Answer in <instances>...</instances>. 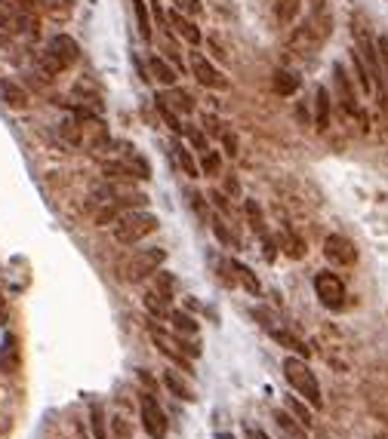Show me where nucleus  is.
I'll return each instance as SVG.
<instances>
[{"instance_id": "obj_27", "label": "nucleus", "mask_w": 388, "mask_h": 439, "mask_svg": "<svg viewBox=\"0 0 388 439\" xmlns=\"http://www.w3.org/2000/svg\"><path fill=\"white\" fill-rule=\"evenodd\" d=\"M274 421L281 424V430L290 436V439H305V430H302V424H296L293 421V415L286 412V409H281V412H274Z\"/></svg>"}, {"instance_id": "obj_21", "label": "nucleus", "mask_w": 388, "mask_h": 439, "mask_svg": "<svg viewBox=\"0 0 388 439\" xmlns=\"http://www.w3.org/2000/svg\"><path fill=\"white\" fill-rule=\"evenodd\" d=\"M90 430H92V439H111V436H108L105 409H102V403H92V406H90Z\"/></svg>"}, {"instance_id": "obj_28", "label": "nucleus", "mask_w": 388, "mask_h": 439, "mask_svg": "<svg viewBox=\"0 0 388 439\" xmlns=\"http://www.w3.org/2000/svg\"><path fill=\"white\" fill-rule=\"evenodd\" d=\"M133 9H136V22H139V34H142V40H151V16H148L145 0H133Z\"/></svg>"}, {"instance_id": "obj_33", "label": "nucleus", "mask_w": 388, "mask_h": 439, "mask_svg": "<svg viewBox=\"0 0 388 439\" xmlns=\"http://www.w3.org/2000/svg\"><path fill=\"white\" fill-rule=\"evenodd\" d=\"M154 277H157V292H161L166 301H170V298H173V289H176V279H173L170 274H163V270H157Z\"/></svg>"}, {"instance_id": "obj_3", "label": "nucleus", "mask_w": 388, "mask_h": 439, "mask_svg": "<svg viewBox=\"0 0 388 439\" xmlns=\"http://www.w3.org/2000/svg\"><path fill=\"white\" fill-rule=\"evenodd\" d=\"M314 295L327 311H342L345 307V283L333 270H318L314 274Z\"/></svg>"}, {"instance_id": "obj_38", "label": "nucleus", "mask_w": 388, "mask_h": 439, "mask_svg": "<svg viewBox=\"0 0 388 439\" xmlns=\"http://www.w3.org/2000/svg\"><path fill=\"white\" fill-rule=\"evenodd\" d=\"M212 233H216V237L222 240V243H228V246H235V237H231V233H228V228H225V221H212Z\"/></svg>"}, {"instance_id": "obj_43", "label": "nucleus", "mask_w": 388, "mask_h": 439, "mask_svg": "<svg viewBox=\"0 0 388 439\" xmlns=\"http://www.w3.org/2000/svg\"><path fill=\"white\" fill-rule=\"evenodd\" d=\"M249 436H253V439H268L262 430H259V427H249Z\"/></svg>"}, {"instance_id": "obj_7", "label": "nucleus", "mask_w": 388, "mask_h": 439, "mask_svg": "<svg viewBox=\"0 0 388 439\" xmlns=\"http://www.w3.org/2000/svg\"><path fill=\"white\" fill-rule=\"evenodd\" d=\"M323 255H327L333 265L348 267V265H355L357 261V249H355V243H351L348 237H342V233H330V237L323 240Z\"/></svg>"}, {"instance_id": "obj_19", "label": "nucleus", "mask_w": 388, "mask_h": 439, "mask_svg": "<svg viewBox=\"0 0 388 439\" xmlns=\"http://www.w3.org/2000/svg\"><path fill=\"white\" fill-rule=\"evenodd\" d=\"M163 387L170 390L173 396H179L182 403H191V399H198V396L191 394V387L185 384V381H182L179 375H176V372H163Z\"/></svg>"}, {"instance_id": "obj_23", "label": "nucleus", "mask_w": 388, "mask_h": 439, "mask_svg": "<svg viewBox=\"0 0 388 439\" xmlns=\"http://www.w3.org/2000/svg\"><path fill=\"white\" fill-rule=\"evenodd\" d=\"M231 270H235V274H237V279H240V283H244L247 292H253V295L262 292V283H259L256 274H253V270H249V267L244 265V261H231Z\"/></svg>"}, {"instance_id": "obj_20", "label": "nucleus", "mask_w": 388, "mask_h": 439, "mask_svg": "<svg viewBox=\"0 0 388 439\" xmlns=\"http://www.w3.org/2000/svg\"><path fill=\"white\" fill-rule=\"evenodd\" d=\"M302 9V0H274V16L281 25H293Z\"/></svg>"}, {"instance_id": "obj_14", "label": "nucleus", "mask_w": 388, "mask_h": 439, "mask_svg": "<svg viewBox=\"0 0 388 439\" xmlns=\"http://www.w3.org/2000/svg\"><path fill=\"white\" fill-rule=\"evenodd\" d=\"M299 87H302V77H299L296 71H290V68H277V71H274V77H271V89L277 92V96L290 99L293 92H299Z\"/></svg>"}, {"instance_id": "obj_22", "label": "nucleus", "mask_w": 388, "mask_h": 439, "mask_svg": "<svg viewBox=\"0 0 388 439\" xmlns=\"http://www.w3.org/2000/svg\"><path fill=\"white\" fill-rule=\"evenodd\" d=\"M145 307H148V313H154V316H161V320H170V301L157 292V289H151V292H145Z\"/></svg>"}, {"instance_id": "obj_34", "label": "nucleus", "mask_w": 388, "mask_h": 439, "mask_svg": "<svg viewBox=\"0 0 388 439\" xmlns=\"http://www.w3.org/2000/svg\"><path fill=\"white\" fill-rule=\"evenodd\" d=\"M111 439H133V430H129L126 418H114V424H111Z\"/></svg>"}, {"instance_id": "obj_12", "label": "nucleus", "mask_w": 388, "mask_h": 439, "mask_svg": "<svg viewBox=\"0 0 388 439\" xmlns=\"http://www.w3.org/2000/svg\"><path fill=\"white\" fill-rule=\"evenodd\" d=\"M268 335H271V338L277 341V344H281V348H286V350H293L296 353V357H302V360H308V348H305V341L302 338H296V335L293 332H286L284 329V326H277V323H271V326H268V329H265Z\"/></svg>"}, {"instance_id": "obj_9", "label": "nucleus", "mask_w": 388, "mask_h": 439, "mask_svg": "<svg viewBox=\"0 0 388 439\" xmlns=\"http://www.w3.org/2000/svg\"><path fill=\"white\" fill-rule=\"evenodd\" d=\"M22 369V348H18V335L6 332L0 341V372L4 375H16Z\"/></svg>"}, {"instance_id": "obj_40", "label": "nucleus", "mask_w": 388, "mask_h": 439, "mask_svg": "<svg viewBox=\"0 0 388 439\" xmlns=\"http://www.w3.org/2000/svg\"><path fill=\"white\" fill-rule=\"evenodd\" d=\"M203 126H207L210 135H219V138L225 133V129H222V120H216V117H203Z\"/></svg>"}, {"instance_id": "obj_42", "label": "nucleus", "mask_w": 388, "mask_h": 439, "mask_svg": "<svg viewBox=\"0 0 388 439\" xmlns=\"http://www.w3.org/2000/svg\"><path fill=\"white\" fill-rule=\"evenodd\" d=\"M6 301H4V295H0V326H6Z\"/></svg>"}, {"instance_id": "obj_37", "label": "nucleus", "mask_w": 388, "mask_h": 439, "mask_svg": "<svg viewBox=\"0 0 388 439\" xmlns=\"http://www.w3.org/2000/svg\"><path fill=\"white\" fill-rule=\"evenodd\" d=\"M376 52H379V62H382V74H385V80H388V37H379Z\"/></svg>"}, {"instance_id": "obj_36", "label": "nucleus", "mask_w": 388, "mask_h": 439, "mask_svg": "<svg viewBox=\"0 0 388 439\" xmlns=\"http://www.w3.org/2000/svg\"><path fill=\"white\" fill-rule=\"evenodd\" d=\"M185 135H188V142H191V148H198V151L203 154V151H207V135H203L200 133V129H188V133H185Z\"/></svg>"}, {"instance_id": "obj_4", "label": "nucleus", "mask_w": 388, "mask_h": 439, "mask_svg": "<svg viewBox=\"0 0 388 439\" xmlns=\"http://www.w3.org/2000/svg\"><path fill=\"white\" fill-rule=\"evenodd\" d=\"M163 261H166V252L157 249V246L136 252V255L129 258V265H126V283H142V279L154 277Z\"/></svg>"}, {"instance_id": "obj_15", "label": "nucleus", "mask_w": 388, "mask_h": 439, "mask_svg": "<svg viewBox=\"0 0 388 439\" xmlns=\"http://www.w3.org/2000/svg\"><path fill=\"white\" fill-rule=\"evenodd\" d=\"M333 77H336V89H339V99H342V105H345L348 114H360L357 111V101H355V92H351V80H348V74L342 65H333Z\"/></svg>"}, {"instance_id": "obj_10", "label": "nucleus", "mask_w": 388, "mask_h": 439, "mask_svg": "<svg viewBox=\"0 0 388 439\" xmlns=\"http://www.w3.org/2000/svg\"><path fill=\"white\" fill-rule=\"evenodd\" d=\"M151 338H154V348L161 350L166 360L176 362V366H179L182 372H191V360L185 357V353H182V350L173 344V338H166V335H163L161 329H157V326H151Z\"/></svg>"}, {"instance_id": "obj_17", "label": "nucleus", "mask_w": 388, "mask_h": 439, "mask_svg": "<svg viewBox=\"0 0 388 439\" xmlns=\"http://www.w3.org/2000/svg\"><path fill=\"white\" fill-rule=\"evenodd\" d=\"M170 326H173V332L176 335H185V338H194L198 335V320H194L191 313H185V311H170Z\"/></svg>"}, {"instance_id": "obj_2", "label": "nucleus", "mask_w": 388, "mask_h": 439, "mask_svg": "<svg viewBox=\"0 0 388 439\" xmlns=\"http://www.w3.org/2000/svg\"><path fill=\"white\" fill-rule=\"evenodd\" d=\"M161 228L154 212H142V209H129L114 221V240L120 246H136L139 240H145L148 233H154Z\"/></svg>"}, {"instance_id": "obj_35", "label": "nucleus", "mask_w": 388, "mask_h": 439, "mask_svg": "<svg viewBox=\"0 0 388 439\" xmlns=\"http://www.w3.org/2000/svg\"><path fill=\"white\" fill-rule=\"evenodd\" d=\"M176 4V9L179 13H185V16H198L200 13V0H173Z\"/></svg>"}, {"instance_id": "obj_29", "label": "nucleus", "mask_w": 388, "mask_h": 439, "mask_svg": "<svg viewBox=\"0 0 388 439\" xmlns=\"http://www.w3.org/2000/svg\"><path fill=\"white\" fill-rule=\"evenodd\" d=\"M244 212L249 216V228H253L259 237H265V218H262V209H259L256 200H247L244 203Z\"/></svg>"}, {"instance_id": "obj_18", "label": "nucleus", "mask_w": 388, "mask_h": 439, "mask_svg": "<svg viewBox=\"0 0 388 439\" xmlns=\"http://www.w3.org/2000/svg\"><path fill=\"white\" fill-rule=\"evenodd\" d=\"M148 71H151V77L157 83H163V87H176V68H170L161 55H151V62H148Z\"/></svg>"}, {"instance_id": "obj_25", "label": "nucleus", "mask_w": 388, "mask_h": 439, "mask_svg": "<svg viewBox=\"0 0 388 439\" xmlns=\"http://www.w3.org/2000/svg\"><path fill=\"white\" fill-rule=\"evenodd\" d=\"M173 151H176V160H179L182 172H185V175H191V179H198V175H200V163L194 160V154L188 151V148H185V145H176Z\"/></svg>"}, {"instance_id": "obj_1", "label": "nucleus", "mask_w": 388, "mask_h": 439, "mask_svg": "<svg viewBox=\"0 0 388 439\" xmlns=\"http://www.w3.org/2000/svg\"><path fill=\"white\" fill-rule=\"evenodd\" d=\"M284 378L290 381V387L299 394L305 403L311 409H323V396H320V384H318V375L308 369V362L302 357H286L284 360Z\"/></svg>"}, {"instance_id": "obj_39", "label": "nucleus", "mask_w": 388, "mask_h": 439, "mask_svg": "<svg viewBox=\"0 0 388 439\" xmlns=\"http://www.w3.org/2000/svg\"><path fill=\"white\" fill-rule=\"evenodd\" d=\"M222 145H225L228 157H237V135L235 133H222Z\"/></svg>"}, {"instance_id": "obj_26", "label": "nucleus", "mask_w": 388, "mask_h": 439, "mask_svg": "<svg viewBox=\"0 0 388 439\" xmlns=\"http://www.w3.org/2000/svg\"><path fill=\"white\" fill-rule=\"evenodd\" d=\"M166 101H173V111L176 114H191L194 111V101H191V96L185 89H179V87H170V96H166Z\"/></svg>"}, {"instance_id": "obj_31", "label": "nucleus", "mask_w": 388, "mask_h": 439, "mask_svg": "<svg viewBox=\"0 0 388 439\" xmlns=\"http://www.w3.org/2000/svg\"><path fill=\"white\" fill-rule=\"evenodd\" d=\"M286 412L296 415V421H299L302 427H311V424H314V421H311V412L299 403V399H293V396H286Z\"/></svg>"}, {"instance_id": "obj_16", "label": "nucleus", "mask_w": 388, "mask_h": 439, "mask_svg": "<svg viewBox=\"0 0 388 439\" xmlns=\"http://www.w3.org/2000/svg\"><path fill=\"white\" fill-rule=\"evenodd\" d=\"M314 126H318V133L330 126V92L327 87H318L314 92Z\"/></svg>"}, {"instance_id": "obj_8", "label": "nucleus", "mask_w": 388, "mask_h": 439, "mask_svg": "<svg viewBox=\"0 0 388 439\" xmlns=\"http://www.w3.org/2000/svg\"><path fill=\"white\" fill-rule=\"evenodd\" d=\"M46 52H50L53 59L62 65V68H71V65L80 59V46H77V40H74L71 34H55V37H50V43H46Z\"/></svg>"}, {"instance_id": "obj_41", "label": "nucleus", "mask_w": 388, "mask_h": 439, "mask_svg": "<svg viewBox=\"0 0 388 439\" xmlns=\"http://www.w3.org/2000/svg\"><path fill=\"white\" fill-rule=\"evenodd\" d=\"M188 200H191V209L198 212V216H207V209H203V197L198 191H188Z\"/></svg>"}, {"instance_id": "obj_13", "label": "nucleus", "mask_w": 388, "mask_h": 439, "mask_svg": "<svg viewBox=\"0 0 388 439\" xmlns=\"http://www.w3.org/2000/svg\"><path fill=\"white\" fill-rule=\"evenodd\" d=\"M0 99H4L6 108H13V111L28 108V92L22 89V83L13 80V77H4V80H0Z\"/></svg>"}, {"instance_id": "obj_30", "label": "nucleus", "mask_w": 388, "mask_h": 439, "mask_svg": "<svg viewBox=\"0 0 388 439\" xmlns=\"http://www.w3.org/2000/svg\"><path fill=\"white\" fill-rule=\"evenodd\" d=\"M351 65H355V74H357V83H360V89H364V92H370V89H373V80H370V74H367L364 55H360V52H351Z\"/></svg>"}, {"instance_id": "obj_5", "label": "nucleus", "mask_w": 388, "mask_h": 439, "mask_svg": "<svg viewBox=\"0 0 388 439\" xmlns=\"http://www.w3.org/2000/svg\"><path fill=\"white\" fill-rule=\"evenodd\" d=\"M139 415H142V427L151 439H166V430H170V421H166V412L161 409V403L154 399V394L142 396V406H139Z\"/></svg>"}, {"instance_id": "obj_11", "label": "nucleus", "mask_w": 388, "mask_h": 439, "mask_svg": "<svg viewBox=\"0 0 388 439\" xmlns=\"http://www.w3.org/2000/svg\"><path fill=\"white\" fill-rule=\"evenodd\" d=\"M166 22L173 25V31L179 34L182 40H188V43H194V46L200 43V28L194 25V18H188L185 13H179V9H176V6L170 9V13H166Z\"/></svg>"}, {"instance_id": "obj_6", "label": "nucleus", "mask_w": 388, "mask_h": 439, "mask_svg": "<svg viewBox=\"0 0 388 439\" xmlns=\"http://www.w3.org/2000/svg\"><path fill=\"white\" fill-rule=\"evenodd\" d=\"M191 74H194V80L200 83V87H207V89H225L228 87V80H225V74H222L216 65L207 62L200 52H194L191 55Z\"/></svg>"}, {"instance_id": "obj_32", "label": "nucleus", "mask_w": 388, "mask_h": 439, "mask_svg": "<svg viewBox=\"0 0 388 439\" xmlns=\"http://www.w3.org/2000/svg\"><path fill=\"white\" fill-rule=\"evenodd\" d=\"M219 170H222V157L216 151H203V157H200V172L219 175Z\"/></svg>"}, {"instance_id": "obj_24", "label": "nucleus", "mask_w": 388, "mask_h": 439, "mask_svg": "<svg viewBox=\"0 0 388 439\" xmlns=\"http://www.w3.org/2000/svg\"><path fill=\"white\" fill-rule=\"evenodd\" d=\"M154 108H157V114L163 117V123L170 126L173 133H182V123H179V117H176V111H173L170 105H166V96H163V92H157V96H154Z\"/></svg>"}]
</instances>
